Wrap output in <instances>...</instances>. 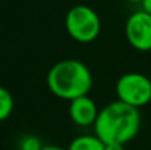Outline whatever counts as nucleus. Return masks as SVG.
Wrapping results in <instances>:
<instances>
[{"instance_id": "13", "label": "nucleus", "mask_w": 151, "mask_h": 150, "mask_svg": "<svg viewBox=\"0 0 151 150\" xmlns=\"http://www.w3.org/2000/svg\"><path fill=\"white\" fill-rule=\"evenodd\" d=\"M128 1H131V3H141L142 0H128Z\"/></svg>"}, {"instance_id": "5", "label": "nucleus", "mask_w": 151, "mask_h": 150, "mask_svg": "<svg viewBox=\"0 0 151 150\" xmlns=\"http://www.w3.org/2000/svg\"><path fill=\"white\" fill-rule=\"evenodd\" d=\"M128 43L138 51H151V15L138 10L129 15L125 24Z\"/></svg>"}, {"instance_id": "1", "label": "nucleus", "mask_w": 151, "mask_h": 150, "mask_svg": "<svg viewBox=\"0 0 151 150\" xmlns=\"http://www.w3.org/2000/svg\"><path fill=\"white\" fill-rule=\"evenodd\" d=\"M141 128V113L138 107L120 100L111 101L100 109L94 124L96 136L104 143L126 144L138 134Z\"/></svg>"}, {"instance_id": "12", "label": "nucleus", "mask_w": 151, "mask_h": 150, "mask_svg": "<svg viewBox=\"0 0 151 150\" xmlns=\"http://www.w3.org/2000/svg\"><path fill=\"white\" fill-rule=\"evenodd\" d=\"M41 150H68V149H62L59 146H53V144H49V146H43Z\"/></svg>"}, {"instance_id": "6", "label": "nucleus", "mask_w": 151, "mask_h": 150, "mask_svg": "<svg viewBox=\"0 0 151 150\" xmlns=\"http://www.w3.org/2000/svg\"><path fill=\"white\" fill-rule=\"evenodd\" d=\"M99 107L96 101L87 96H81L78 99L69 101V118L78 127H90L94 125L99 116Z\"/></svg>"}, {"instance_id": "2", "label": "nucleus", "mask_w": 151, "mask_h": 150, "mask_svg": "<svg viewBox=\"0 0 151 150\" xmlns=\"http://www.w3.org/2000/svg\"><path fill=\"white\" fill-rule=\"evenodd\" d=\"M47 87L56 97L70 101L90 93L93 74L84 62L78 59H63L50 68Z\"/></svg>"}, {"instance_id": "8", "label": "nucleus", "mask_w": 151, "mask_h": 150, "mask_svg": "<svg viewBox=\"0 0 151 150\" xmlns=\"http://www.w3.org/2000/svg\"><path fill=\"white\" fill-rule=\"evenodd\" d=\"M13 107H15L13 96L10 94V91L7 88L0 86V122L6 121L12 115Z\"/></svg>"}, {"instance_id": "4", "label": "nucleus", "mask_w": 151, "mask_h": 150, "mask_svg": "<svg viewBox=\"0 0 151 150\" xmlns=\"http://www.w3.org/2000/svg\"><path fill=\"white\" fill-rule=\"evenodd\" d=\"M117 100L134 107H142L151 101V80L141 72H126L114 87Z\"/></svg>"}, {"instance_id": "14", "label": "nucleus", "mask_w": 151, "mask_h": 150, "mask_svg": "<svg viewBox=\"0 0 151 150\" xmlns=\"http://www.w3.org/2000/svg\"><path fill=\"white\" fill-rule=\"evenodd\" d=\"M15 150H21V149H15Z\"/></svg>"}, {"instance_id": "10", "label": "nucleus", "mask_w": 151, "mask_h": 150, "mask_svg": "<svg viewBox=\"0 0 151 150\" xmlns=\"http://www.w3.org/2000/svg\"><path fill=\"white\" fill-rule=\"evenodd\" d=\"M123 146L125 144H120V143H106V149L104 150H125Z\"/></svg>"}, {"instance_id": "9", "label": "nucleus", "mask_w": 151, "mask_h": 150, "mask_svg": "<svg viewBox=\"0 0 151 150\" xmlns=\"http://www.w3.org/2000/svg\"><path fill=\"white\" fill-rule=\"evenodd\" d=\"M18 149L21 150H41L43 149V144H41V140L35 136H25L22 140H21V144Z\"/></svg>"}, {"instance_id": "7", "label": "nucleus", "mask_w": 151, "mask_h": 150, "mask_svg": "<svg viewBox=\"0 0 151 150\" xmlns=\"http://www.w3.org/2000/svg\"><path fill=\"white\" fill-rule=\"evenodd\" d=\"M106 143L99 136H79L70 141L68 150H104Z\"/></svg>"}, {"instance_id": "11", "label": "nucleus", "mask_w": 151, "mask_h": 150, "mask_svg": "<svg viewBox=\"0 0 151 150\" xmlns=\"http://www.w3.org/2000/svg\"><path fill=\"white\" fill-rule=\"evenodd\" d=\"M141 10L151 15V0H142L141 1Z\"/></svg>"}, {"instance_id": "3", "label": "nucleus", "mask_w": 151, "mask_h": 150, "mask_svg": "<svg viewBox=\"0 0 151 150\" xmlns=\"http://www.w3.org/2000/svg\"><path fill=\"white\" fill-rule=\"evenodd\" d=\"M65 27L70 38L78 43L87 44L97 40L101 31V21L97 12L85 4L73 6L68 10Z\"/></svg>"}]
</instances>
